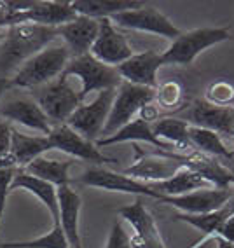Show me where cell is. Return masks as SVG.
Here are the masks:
<instances>
[{
	"label": "cell",
	"instance_id": "74e56055",
	"mask_svg": "<svg viewBox=\"0 0 234 248\" xmlns=\"http://www.w3.org/2000/svg\"><path fill=\"white\" fill-rule=\"evenodd\" d=\"M0 170H19L18 159L11 151L0 154Z\"/></svg>",
	"mask_w": 234,
	"mask_h": 248
},
{
	"label": "cell",
	"instance_id": "7402d4cb",
	"mask_svg": "<svg viewBox=\"0 0 234 248\" xmlns=\"http://www.w3.org/2000/svg\"><path fill=\"white\" fill-rule=\"evenodd\" d=\"M79 215H80V196L70 186L58 187V217H60V227L63 229V232H65L72 248H75L80 243Z\"/></svg>",
	"mask_w": 234,
	"mask_h": 248
},
{
	"label": "cell",
	"instance_id": "cb8c5ba5",
	"mask_svg": "<svg viewBox=\"0 0 234 248\" xmlns=\"http://www.w3.org/2000/svg\"><path fill=\"white\" fill-rule=\"evenodd\" d=\"M233 215H234V196L229 200V203L220 210H215V212H210V213H201V215L175 213L172 218L177 222H186V224H189V226L196 227L198 231L203 232V239H201L199 243H196V247H198V245H203L208 238L218 234V231L224 226V222L233 217Z\"/></svg>",
	"mask_w": 234,
	"mask_h": 248
},
{
	"label": "cell",
	"instance_id": "8992f818",
	"mask_svg": "<svg viewBox=\"0 0 234 248\" xmlns=\"http://www.w3.org/2000/svg\"><path fill=\"white\" fill-rule=\"evenodd\" d=\"M35 102L44 110L49 121L56 124H65L80 107L79 93L70 84V77H58L56 80L42 86L35 91Z\"/></svg>",
	"mask_w": 234,
	"mask_h": 248
},
{
	"label": "cell",
	"instance_id": "1f68e13d",
	"mask_svg": "<svg viewBox=\"0 0 234 248\" xmlns=\"http://www.w3.org/2000/svg\"><path fill=\"white\" fill-rule=\"evenodd\" d=\"M184 100V86L178 80L172 79L156 88L154 102L163 108H177Z\"/></svg>",
	"mask_w": 234,
	"mask_h": 248
},
{
	"label": "cell",
	"instance_id": "484cf974",
	"mask_svg": "<svg viewBox=\"0 0 234 248\" xmlns=\"http://www.w3.org/2000/svg\"><path fill=\"white\" fill-rule=\"evenodd\" d=\"M152 191L159 192L161 196H184L189 192L201 191V189H210V184L204 180L201 175L189 168H182L177 175L163 182H154V184H147Z\"/></svg>",
	"mask_w": 234,
	"mask_h": 248
},
{
	"label": "cell",
	"instance_id": "5bb4252c",
	"mask_svg": "<svg viewBox=\"0 0 234 248\" xmlns=\"http://www.w3.org/2000/svg\"><path fill=\"white\" fill-rule=\"evenodd\" d=\"M234 196L231 189H201V191L189 192L184 196H163L161 203H166L173 208L180 210V213H190V215H201L210 213L215 210L224 208Z\"/></svg>",
	"mask_w": 234,
	"mask_h": 248
},
{
	"label": "cell",
	"instance_id": "4fadbf2b",
	"mask_svg": "<svg viewBox=\"0 0 234 248\" xmlns=\"http://www.w3.org/2000/svg\"><path fill=\"white\" fill-rule=\"evenodd\" d=\"M47 138L49 142H51V145H53V149H58V151L72 155V157H77V159L89 161V163H96V164L115 163V159L103 155L93 142H89L84 137H80L66 123L53 126V131L47 135Z\"/></svg>",
	"mask_w": 234,
	"mask_h": 248
},
{
	"label": "cell",
	"instance_id": "ffe728a7",
	"mask_svg": "<svg viewBox=\"0 0 234 248\" xmlns=\"http://www.w3.org/2000/svg\"><path fill=\"white\" fill-rule=\"evenodd\" d=\"M184 168H189V170H192V171H196L198 175H201L210 186L217 187V189H231V186L234 184L233 170L224 166L217 157L201 154V152H198V151L186 154Z\"/></svg>",
	"mask_w": 234,
	"mask_h": 248
},
{
	"label": "cell",
	"instance_id": "3957f363",
	"mask_svg": "<svg viewBox=\"0 0 234 248\" xmlns=\"http://www.w3.org/2000/svg\"><path fill=\"white\" fill-rule=\"evenodd\" d=\"M231 39V31L227 28H194V30L184 31L172 40L170 47L164 51L163 62L164 65H177V67H186L194 62L204 49L212 47Z\"/></svg>",
	"mask_w": 234,
	"mask_h": 248
},
{
	"label": "cell",
	"instance_id": "ee69618b",
	"mask_svg": "<svg viewBox=\"0 0 234 248\" xmlns=\"http://www.w3.org/2000/svg\"><path fill=\"white\" fill-rule=\"evenodd\" d=\"M233 137H234V133H233Z\"/></svg>",
	"mask_w": 234,
	"mask_h": 248
},
{
	"label": "cell",
	"instance_id": "8fae6325",
	"mask_svg": "<svg viewBox=\"0 0 234 248\" xmlns=\"http://www.w3.org/2000/svg\"><path fill=\"white\" fill-rule=\"evenodd\" d=\"M79 182L82 186H88V187H98V189H103V191L126 192V194H135L138 198L147 196V198H152V200H157V201H161V198H163L159 192L152 191L143 182L135 180V178L128 177L124 173H115L112 170L100 168V166L98 168L86 170L80 175Z\"/></svg>",
	"mask_w": 234,
	"mask_h": 248
},
{
	"label": "cell",
	"instance_id": "b9f144b4",
	"mask_svg": "<svg viewBox=\"0 0 234 248\" xmlns=\"http://www.w3.org/2000/svg\"><path fill=\"white\" fill-rule=\"evenodd\" d=\"M75 248H84V247H82V241H80V243L77 245V247H75Z\"/></svg>",
	"mask_w": 234,
	"mask_h": 248
},
{
	"label": "cell",
	"instance_id": "f1b7e54d",
	"mask_svg": "<svg viewBox=\"0 0 234 248\" xmlns=\"http://www.w3.org/2000/svg\"><path fill=\"white\" fill-rule=\"evenodd\" d=\"M74 161H56V159H47V157H37L35 161H31L27 168H23L27 173L33 175V177L46 180L49 184H53L54 187L62 186H70V177H68V170L72 168Z\"/></svg>",
	"mask_w": 234,
	"mask_h": 248
},
{
	"label": "cell",
	"instance_id": "603a6c76",
	"mask_svg": "<svg viewBox=\"0 0 234 248\" xmlns=\"http://www.w3.org/2000/svg\"><path fill=\"white\" fill-rule=\"evenodd\" d=\"M14 189H25L30 194L37 196L46 204L47 212L51 213L54 226H60V217H58V189L53 184L40 180V178L27 173L25 170H18L16 175H14L13 186H11V191H14Z\"/></svg>",
	"mask_w": 234,
	"mask_h": 248
},
{
	"label": "cell",
	"instance_id": "e575fe53",
	"mask_svg": "<svg viewBox=\"0 0 234 248\" xmlns=\"http://www.w3.org/2000/svg\"><path fill=\"white\" fill-rule=\"evenodd\" d=\"M16 171L18 170H0V220L5 212V204H7V198H9Z\"/></svg>",
	"mask_w": 234,
	"mask_h": 248
},
{
	"label": "cell",
	"instance_id": "2e32d148",
	"mask_svg": "<svg viewBox=\"0 0 234 248\" xmlns=\"http://www.w3.org/2000/svg\"><path fill=\"white\" fill-rule=\"evenodd\" d=\"M163 65V54L149 49L143 53L133 54L129 60L121 63L117 70H119L124 82L156 89L157 88V70Z\"/></svg>",
	"mask_w": 234,
	"mask_h": 248
},
{
	"label": "cell",
	"instance_id": "d6a6232c",
	"mask_svg": "<svg viewBox=\"0 0 234 248\" xmlns=\"http://www.w3.org/2000/svg\"><path fill=\"white\" fill-rule=\"evenodd\" d=\"M204 102L217 107H233L234 105V84L229 80H215L206 88Z\"/></svg>",
	"mask_w": 234,
	"mask_h": 248
},
{
	"label": "cell",
	"instance_id": "5b68a950",
	"mask_svg": "<svg viewBox=\"0 0 234 248\" xmlns=\"http://www.w3.org/2000/svg\"><path fill=\"white\" fill-rule=\"evenodd\" d=\"M154 94L156 89L123 82L119 88L115 89L114 103H112L109 119L103 126L102 138L112 137L121 128H124L126 124L131 123L135 117H138V112L143 107L154 102Z\"/></svg>",
	"mask_w": 234,
	"mask_h": 248
},
{
	"label": "cell",
	"instance_id": "ba28073f",
	"mask_svg": "<svg viewBox=\"0 0 234 248\" xmlns=\"http://www.w3.org/2000/svg\"><path fill=\"white\" fill-rule=\"evenodd\" d=\"M137 154L140 157L123 173L143 184H154L172 178L184 168V159H186V154H177V152L157 151L156 154H140V152Z\"/></svg>",
	"mask_w": 234,
	"mask_h": 248
},
{
	"label": "cell",
	"instance_id": "4dcf8cb0",
	"mask_svg": "<svg viewBox=\"0 0 234 248\" xmlns=\"http://www.w3.org/2000/svg\"><path fill=\"white\" fill-rule=\"evenodd\" d=\"M0 248H72L65 232L60 226H54L47 234L27 241H7L0 243Z\"/></svg>",
	"mask_w": 234,
	"mask_h": 248
},
{
	"label": "cell",
	"instance_id": "83f0119b",
	"mask_svg": "<svg viewBox=\"0 0 234 248\" xmlns=\"http://www.w3.org/2000/svg\"><path fill=\"white\" fill-rule=\"evenodd\" d=\"M47 151H53V145H51L47 137H28V135H23L13 129L11 152L16 155L19 170L27 168L31 161L42 157Z\"/></svg>",
	"mask_w": 234,
	"mask_h": 248
},
{
	"label": "cell",
	"instance_id": "52a82bcc",
	"mask_svg": "<svg viewBox=\"0 0 234 248\" xmlns=\"http://www.w3.org/2000/svg\"><path fill=\"white\" fill-rule=\"evenodd\" d=\"M114 96L115 89L100 91L93 102L80 103V107L70 115V119L66 121V124L74 131H77L80 137L96 143L98 137H102L103 126H105L107 119H109L112 103H114Z\"/></svg>",
	"mask_w": 234,
	"mask_h": 248
},
{
	"label": "cell",
	"instance_id": "7c38bea8",
	"mask_svg": "<svg viewBox=\"0 0 234 248\" xmlns=\"http://www.w3.org/2000/svg\"><path fill=\"white\" fill-rule=\"evenodd\" d=\"M89 53L98 62L105 63L109 67H119L121 63H124L135 54L128 39L115 28L110 18L100 19V31Z\"/></svg>",
	"mask_w": 234,
	"mask_h": 248
},
{
	"label": "cell",
	"instance_id": "7a4b0ae2",
	"mask_svg": "<svg viewBox=\"0 0 234 248\" xmlns=\"http://www.w3.org/2000/svg\"><path fill=\"white\" fill-rule=\"evenodd\" d=\"M68 62H70V53L65 44L47 46L16 70V74L9 79L11 86L23 89H39L62 77Z\"/></svg>",
	"mask_w": 234,
	"mask_h": 248
},
{
	"label": "cell",
	"instance_id": "8d00e7d4",
	"mask_svg": "<svg viewBox=\"0 0 234 248\" xmlns=\"http://www.w3.org/2000/svg\"><path fill=\"white\" fill-rule=\"evenodd\" d=\"M138 117H140V119H143L145 123H149V124H154L156 121L159 119V107L154 105V102L149 103V105H145L140 112H138Z\"/></svg>",
	"mask_w": 234,
	"mask_h": 248
},
{
	"label": "cell",
	"instance_id": "60d3db41",
	"mask_svg": "<svg viewBox=\"0 0 234 248\" xmlns=\"http://www.w3.org/2000/svg\"><path fill=\"white\" fill-rule=\"evenodd\" d=\"M215 241H217V247H218V248H234L233 243L225 241V239L220 238V236H215Z\"/></svg>",
	"mask_w": 234,
	"mask_h": 248
},
{
	"label": "cell",
	"instance_id": "e0dca14e",
	"mask_svg": "<svg viewBox=\"0 0 234 248\" xmlns=\"http://www.w3.org/2000/svg\"><path fill=\"white\" fill-rule=\"evenodd\" d=\"M0 119L7 123H18L47 137L53 131L51 121L31 98H13L0 105Z\"/></svg>",
	"mask_w": 234,
	"mask_h": 248
},
{
	"label": "cell",
	"instance_id": "f6af8a7d",
	"mask_svg": "<svg viewBox=\"0 0 234 248\" xmlns=\"http://www.w3.org/2000/svg\"><path fill=\"white\" fill-rule=\"evenodd\" d=\"M233 107H234V105H233Z\"/></svg>",
	"mask_w": 234,
	"mask_h": 248
},
{
	"label": "cell",
	"instance_id": "f35d334b",
	"mask_svg": "<svg viewBox=\"0 0 234 248\" xmlns=\"http://www.w3.org/2000/svg\"><path fill=\"white\" fill-rule=\"evenodd\" d=\"M217 236H220V238H224L225 241H229V243L234 245V215L224 222V226L220 227V231H218V234Z\"/></svg>",
	"mask_w": 234,
	"mask_h": 248
},
{
	"label": "cell",
	"instance_id": "836d02e7",
	"mask_svg": "<svg viewBox=\"0 0 234 248\" xmlns=\"http://www.w3.org/2000/svg\"><path fill=\"white\" fill-rule=\"evenodd\" d=\"M105 248H137V245L133 241V236H129L128 231L124 229L123 222H115L110 229Z\"/></svg>",
	"mask_w": 234,
	"mask_h": 248
},
{
	"label": "cell",
	"instance_id": "9a60e30c",
	"mask_svg": "<svg viewBox=\"0 0 234 248\" xmlns=\"http://www.w3.org/2000/svg\"><path fill=\"white\" fill-rule=\"evenodd\" d=\"M117 213L126 222H129L135 229L133 241H135L137 248H166L163 236L159 232V227L156 224L152 213L143 206L141 198H137V201L133 204L119 208Z\"/></svg>",
	"mask_w": 234,
	"mask_h": 248
},
{
	"label": "cell",
	"instance_id": "d4e9b609",
	"mask_svg": "<svg viewBox=\"0 0 234 248\" xmlns=\"http://www.w3.org/2000/svg\"><path fill=\"white\" fill-rule=\"evenodd\" d=\"M70 4L77 16L93 19L112 18L114 14L140 9L145 5L143 2H137V0H74Z\"/></svg>",
	"mask_w": 234,
	"mask_h": 248
},
{
	"label": "cell",
	"instance_id": "ac0fdd59",
	"mask_svg": "<svg viewBox=\"0 0 234 248\" xmlns=\"http://www.w3.org/2000/svg\"><path fill=\"white\" fill-rule=\"evenodd\" d=\"M186 121L190 126L210 129L220 137H229L234 133V107H217L204 100H198L187 110Z\"/></svg>",
	"mask_w": 234,
	"mask_h": 248
},
{
	"label": "cell",
	"instance_id": "f546056e",
	"mask_svg": "<svg viewBox=\"0 0 234 248\" xmlns=\"http://www.w3.org/2000/svg\"><path fill=\"white\" fill-rule=\"evenodd\" d=\"M189 140L192 143V147H194V151L201 152V154L212 155V157H224L227 161H233V152L224 145L222 137L217 135L215 131L190 126Z\"/></svg>",
	"mask_w": 234,
	"mask_h": 248
},
{
	"label": "cell",
	"instance_id": "30bf717a",
	"mask_svg": "<svg viewBox=\"0 0 234 248\" xmlns=\"http://www.w3.org/2000/svg\"><path fill=\"white\" fill-rule=\"evenodd\" d=\"M77 13L72 9V4L66 0H49V2H33L30 9L13 14L4 27H16V25H40V27L60 28L66 23L74 21Z\"/></svg>",
	"mask_w": 234,
	"mask_h": 248
},
{
	"label": "cell",
	"instance_id": "9c48e42d",
	"mask_svg": "<svg viewBox=\"0 0 234 248\" xmlns=\"http://www.w3.org/2000/svg\"><path fill=\"white\" fill-rule=\"evenodd\" d=\"M110 21L114 23L115 27L145 31V33H154V35H161L164 39H172V40H175L182 33L170 21V18H166L159 9L149 7V5H143L140 9L124 11V13L114 14L110 18Z\"/></svg>",
	"mask_w": 234,
	"mask_h": 248
},
{
	"label": "cell",
	"instance_id": "277c9868",
	"mask_svg": "<svg viewBox=\"0 0 234 248\" xmlns=\"http://www.w3.org/2000/svg\"><path fill=\"white\" fill-rule=\"evenodd\" d=\"M65 77H77L80 80L79 96L84 102V98L94 91H107V89H117L124 80L121 77L117 67H109L105 63L98 62L91 53L79 58H70L66 65Z\"/></svg>",
	"mask_w": 234,
	"mask_h": 248
},
{
	"label": "cell",
	"instance_id": "ab89813d",
	"mask_svg": "<svg viewBox=\"0 0 234 248\" xmlns=\"http://www.w3.org/2000/svg\"><path fill=\"white\" fill-rule=\"evenodd\" d=\"M13 86H11V80L9 79H0V100H2V96H4V93L7 91V89H11Z\"/></svg>",
	"mask_w": 234,
	"mask_h": 248
},
{
	"label": "cell",
	"instance_id": "d590c367",
	"mask_svg": "<svg viewBox=\"0 0 234 248\" xmlns=\"http://www.w3.org/2000/svg\"><path fill=\"white\" fill-rule=\"evenodd\" d=\"M13 143V126L7 121L0 119V154L11 151Z\"/></svg>",
	"mask_w": 234,
	"mask_h": 248
},
{
	"label": "cell",
	"instance_id": "4316f807",
	"mask_svg": "<svg viewBox=\"0 0 234 248\" xmlns=\"http://www.w3.org/2000/svg\"><path fill=\"white\" fill-rule=\"evenodd\" d=\"M189 128L190 124L184 119H177V117H163L157 119L152 124V131L161 142L170 143L177 151L184 152L186 149H190L194 152V147L189 140Z\"/></svg>",
	"mask_w": 234,
	"mask_h": 248
},
{
	"label": "cell",
	"instance_id": "d6986e66",
	"mask_svg": "<svg viewBox=\"0 0 234 248\" xmlns=\"http://www.w3.org/2000/svg\"><path fill=\"white\" fill-rule=\"evenodd\" d=\"M100 31V19L77 16L74 21L58 28V37H62L70 58L84 56L91 51Z\"/></svg>",
	"mask_w": 234,
	"mask_h": 248
},
{
	"label": "cell",
	"instance_id": "6da1fadb",
	"mask_svg": "<svg viewBox=\"0 0 234 248\" xmlns=\"http://www.w3.org/2000/svg\"><path fill=\"white\" fill-rule=\"evenodd\" d=\"M58 39V28L40 25L9 27L0 37V79H11L23 63Z\"/></svg>",
	"mask_w": 234,
	"mask_h": 248
},
{
	"label": "cell",
	"instance_id": "44dd1931",
	"mask_svg": "<svg viewBox=\"0 0 234 248\" xmlns=\"http://www.w3.org/2000/svg\"><path fill=\"white\" fill-rule=\"evenodd\" d=\"M123 142H145L163 152H177V149L173 145L161 142L159 138L154 135V131H152V124L145 123L140 117H135L131 123L126 124L124 128H121L112 137L98 138L94 145L100 149V147H109V145H114V143H123Z\"/></svg>",
	"mask_w": 234,
	"mask_h": 248
},
{
	"label": "cell",
	"instance_id": "7bdbcfd3",
	"mask_svg": "<svg viewBox=\"0 0 234 248\" xmlns=\"http://www.w3.org/2000/svg\"><path fill=\"white\" fill-rule=\"evenodd\" d=\"M231 170H233V173H234V166H233V168H231Z\"/></svg>",
	"mask_w": 234,
	"mask_h": 248
}]
</instances>
